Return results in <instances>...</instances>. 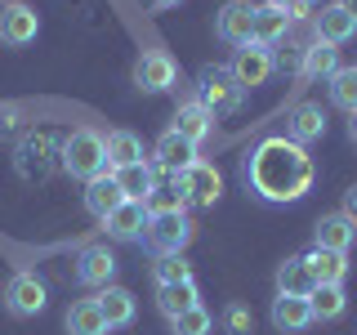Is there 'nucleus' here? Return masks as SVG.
<instances>
[{
    "label": "nucleus",
    "instance_id": "obj_1",
    "mask_svg": "<svg viewBox=\"0 0 357 335\" xmlns=\"http://www.w3.org/2000/svg\"><path fill=\"white\" fill-rule=\"evenodd\" d=\"M241 174H245V188L259 201H273V206L308 197L312 179H317L312 156L304 152V143H295V139H264L259 148L245 156Z\"/></svg>",
    "mask_w": 357,
    "mask_h": 335
},
{
    "label": "nucleus",
    "instance_id": "obj_2",
    "mask_svg": "<svg viewBox=\"0 0 357 335\" xmlns=\"http://www.w3.org/2000/svg\"><path fill=\"white\" fill-rule=\"evenodd\" d=\"M63 170L72 174V179H98V174H107L112 165H107V139L98 130H72L67 134V143H63Z\"/></svg>",
    "mask_w": 357,
    "mask_h": 335
},
{
    "label": "nucleus",
    "instance_id": "obj_3",
    "mask_svg": "<svg viewBox=\"0 0 357 335\" xmlns=\"http://www.w3.org/2000/svg\"><path fill=\"white\" fill-rule=\"evenodd\" d=\"M197 103H206L215 117H232L245 103V89L228 67H201L197 72Z\"/></svg>",
    "mask_w": 357,
    "mask_h": 335
},
{
    "label": "nucleus",
    "instance_id": "obj_4",
    "mask_svg": "<svg viewBox=\"0 0 357 335\" xmlns=\"http://www.w3.org/2000/svg\"><path fill=\"white\" fill-rule=\"evenodd\" d=\"M197 223L178 210V215H152L148 228H143V246H148L152 255H183V246L192 241Z\"/></svg>",
    "mask_w": 357,
    "mask_h": 335
},
{
    "label": "nucleus",
    "instance_id": "obj_5",
    "mask_svg": "<svg viewBox=\"0 0 357 335\" xmlns=\"http://www.w3.org/2000/svg\"><path fill=\"white\" fill-rule=\"evenodd\" d=\"M215 36L223 45H232V50L255 45V5H245V0H228V5L215 14Z\"/></svg>",
    "mask_w": 357,
    "mask_h": 335
},
{
    "label": "nucleus",
    "instance_id": "obj_6",
    "mask_svg": "<svg viewBox=\"0 0 357 335\" xmlns=\"http://www.w3.org/2000/svg\"><path fill=\"white\" fill-rule=\"evenodd\" d=\"M170 184L178 188V193H188V201H197V206H215V201L223 197V179H219L215 165H206V161L188 165V170H174Z\"/></svg>",
    "mask_w": 357,
    "mask_h": 335
},
{
    "label": "nucleus",
    "instance_id": "obj_7",
    "mask_svg": "<svg viewBox=\"0 0 357 335\" xmlns=\"http://www.w3.org/2000/svg\"><path fill=\"white\" fill-rule=\"evenodd\" d=\"M45 304H50V290H45V282L36 273H14L5 286V308L14 313V318H36V313H45Z\"/></svg>",
    "mask_w": 357,
    "mask_h": 335
},
{
    "label": "nucleus",
    "instance_id": "obj_8",
    "mask_svg": "<svg viewBox=\"0 0 357 335\" xmlns=\"http://www.w3.org/2000/svg\"><path fill=\"white\" fill-rule=\"evenodd\" d=\"M228 72L237 76V85H241V89L264 85L268 76H273V50H268V45H245V50L232 54Z\"/></svg>",
    "mask_w": 357,
    "mask_h": 335
},
{
    "label": "nucleus",
    "instance_id": "obj_9",
    "mask_svg": "<svg viewBox=\"0 0 357 335\" xmlns=\"http://www.w3.org/2000/svg\"><path fill=\"white\" fill-rule=\"evenodd\" d=\"M174 76H178V67H174L170 54H161V50H148L134 63V85L148 89V94H165V89L174 85Z\"/></svg>",
    "mask_w": 357,
    "mask_h": 335
},
{
    "label": "nucleus",
    "instance_id": "obj_10",
    "mask_svg": "<svg viewBox=\"0 0 357 335\" xmlns=\"http://www.w3.org/2000/svg\"><path fill=\"white\" fill-rule=\"evenodd\" d=\"M148 206L143 201H121L116 210L103 219L107 223V237L112 241H143V228H148Z\"/></svg>",
    "mask_w": 357,
    "mask_h": 335
},
{
    "label": "nucleus",
    "instance_id": "obj_11",
    "mask_svg": "<svg viewBox=\"0 0 357 335\" xmlns=\"http://www.w3.org/2000/svg\"><path fill=\"white\" fill-rule=\"evenodd\" d=\"M116 277V255L107 246H85L81 260H76V282L81 286H112Z\"/></svg>",
    "mask_w": 357,
    "mask_h": 335
},
{
    "label": "nucleus",
    "instance_id": "obj_12",
    "mask_svg": "<svg viewBox=\"0 0 357 335\" xmlns=\"http://www.w3.org/2000/svg\"><path fill=\"white\" fill-rule=\"evenodd\" d=\"M308 273L317 286H344V277H349V251H321V246H312L304 255Z\"/></svg>",
    "mask_w": 357,
    "mask_h": 335
},
{
    "label": "nucleus",
    "instance_id": "obj_13",
    "mask_svg": "<svg viewBox=\"0 0 357 335\" xmlns=\"http://www.w3.org/2000/svg\"><path fill=\"white\" fill-rule=\"evenodd\" d=\"M312 322H317V318H312L308 295H277V299H273V327H277V331L295 335V331H308Z\"/></svg>",
    "mask_w": 357,
    "mask_h": 335
},
{
    "label": "nucleus",
    "instance_id": "obj_14",
    "mask_svg": "<svg viewBox=\"0 0 357 335\" xmlns=\"http://www.w3.org/2000/svg\"><path fill=\"white\" fill-rule=\"evenodd\" d=\"M40 31V18L31 5H9L5 14H0V40L5 45H31Z\"/></svg>",
    "mask_w": 357,
    "mask_h": 335
},
{
    "label": "nucleus",
    "instance_id": "obj_15",
    "mask_svg": "<svg viewBox=\"0 0 357 335\" xmlns=\"http://www.w3.org/2000/svg\"><path fill=\"white\" fill-rule=\"evenodd\" d=\"M121 201H126V193H121V184H116V174H112V170L85 184V210H89L94 219H107L112 210L121 206Z\"/></svg>",
    "mask_w": 357,
    "mask_h": 335
},
{
    "label": "nucleus",
    "instance_id": "obj_16",
    "mask_svg": "<svg viewBox=\"0 0 357 335\" xmlns=\"http://www.w3.org/2000/svg\"><path fill=\"white\" fill-rule=\"evenodd\" d=\"M357 237V223L344 215H321L317 219V228H312V246H321V251H349Z\"/></svg>",
    "mask_w": 357,
    "mask_h": 335
},
{
    "label": "nucleus",
    "instance_id": "obj_17",
    "mask_svg": "<svg viewBox=\"0 0 357 335\" xmlns=\"http://www.w3.org/2000/svg\"><path fill=\"white\" fill-rule=\"evenodd\" d=\"M156 161L165 165V170H188V165H197V143L183 139L178 130H165L161 139H156Z\"/></svg>",
    "mask_w": 357,
    "mask_h": 335
},
{
    "label": "nucleus",
    "instance_id": "obj_18",
    "mask_svg": "<svg viewBox=\"0 0 357 335\" xmlns=\"http://www.w3.org/2000/svg\"><path fill=\"white\" fill-rule=\"evenodd\" d=\"M321 134H326V112H321L317 103H299L295 112H290L286 139H295V143H317Z\"/></svg>",
    "mask_w": 357,
    "mask_h": 335
},
{
    "label": "nucleus",
    "instance_id": "obj_19",
    "mask_svg": "<svg viewBox=\"0 0 357 335\" xmlns=\"http://www.w3.org/2000/svg\"><path fill=\"white\" fill-rule=\"evenodd\" d=\"M170 130H178L183 139H192V143H201L210 130H215V112H210L206 103H178V112H174V126Z\"/></svg>",
    "mask_w": 357,
    "mask_h": 335
},
{
    "label": "nucleus",
    "instance_id": "obj_20",
    "mask_svg": "<svg viewBox=\"0 0 357 335\" xmlns=\"http://www.w3.org/2000/svg\"><path fill=\"white\" fill-rule=\"evenodd\" d=\"M201 304V290L197 282H165V286H156V308L165 313V318H178V313H188V308H197Z\"/></svg>",
    "mask_w": 357,
    "mask_h": 335
},
{
    "label": "nucleus",
    "instance_id": "obj_21",
    "mask_svg": "<svg viewBox=\"0 0 357 335\" xmlns=\"http://www.w3.org/2000/svg\"><path fill=\"white\" fill-rule=\"evenodd\" d=\"M98 308H103V318H107V327L116 331V327H130L134 318H139V304H134V295L126 286H107L103 295H98Z\"/></svg>",
    "mask_w": 357,
    "mask_h": 335
},
{
    "label": "nucleus",
    "instance_id": "obj_22",
    "mask_svg": "<svg viewBox=\"0 0 357 335\" xmlns=\"http://www.w3.org/2000/svg\"><path fill=\"white\" fill-rule=\"evenodd\" d=\"M67 331L72 335H107V318L103 308H98V299H76L72 308H67Z\"/></svg>",
    "mask_w": 357,
    "mask_h": 335
},
{
    "label": "nucleus",
    "instance_id": "obj_23",
    "mask_svg": "<svg viewBox=\"0 0 357 335\" xmlns=\"http://www.w3.org/2000/svg\"><path fill=\"white\" fill-rule=\"evenodd\" d=\"M121 184V193H126V201H148V193L156 188V174L148 161H134V165H121V170H112Z\"/></svg>",
    "mask_w": 357,
    "mask_h": 335
},
{
    "label": "nucleus",
    "instance_id": "obj_24",
    "mask_svg": "<svg viewBox=\"0 0 357 335\" xmlns=\"http://www.w3.org/2000/svg\"><path fill=\"white\" fill-rule=\"evenodd\" d=\"M299 72H304L308 81H331V76L340 72V50L326 45V40L308 45V50H304V67H299Z\"/></svg>",
    "mask_w": 357,
    "mask_h": 335
},
{
    "label": "nucleus",
    "instance_id": "obj_25",
    "mask_svg": "<svg viewBox=\"0 0 357 335\" xmlns=\"http://www.w3.org/2000/svg\"><path fill=\"white\" fill-rule=\"evenodd\" d=\"M134 161H143V139L134 130H112L107 134V165L121 170V165H134Z\"/></svg>",
    "mask_w": 357,
    "mask_h": 335
},
{
    "label": "nucleus",
    "instance_id": "obj_26",
    "mask_svg": "<svg viewBox=\"0 0 357 335\" xmlns=\"http://www.w3.org/2000/svg\"><path fill=\"white\" fill-rule=\"evenodd\" d=\"M308 304H312V318L317 322H335V318H344V308H349V295H344V286H312Z\"/></svg>",
    "mask_w": 357,
    "mask_h": 335
},
{
    "label": "nucleus",
    "instance_id": "obj_27",
    "mask_svg": "<svg viewBox=\"0 0 357 335\" xmlns=\"http://www.w3.org/2000/svg\"><path fill=\"white\" fill-rule=\"evenodd\" d=\"M317 286L304 264V255H295V260H286L282 268H277V295H308V290Z\"/></svg>",
    "mask_w": 357,
    "mask_h": 335
},
{
    "label": "nucleus",
    "instance_id": "obj_28",
    "mask_svg": "<svg viewBox=\"0 0 357 335\" xmlns=\"http://www.w3.org/2000/svg\"><path fill=\"white\" fill-rule=\"evenodd\" d=\"M357 31V22L344 14L340 5H331V9H321L317 14V40H326V45H344Z\"/></svg>",
    "mask_w": 357,
    "mask_h": 335
},
{
    "label": "nucleus",
    "instance_id": "obj_29",
    "mask_svg": "<svg viewBox=\"0 0 357 335\" xmlns=\"http://www.w3.org/2000/svg\"><path fill=\"white\" fill-rule=\"evenodd\" d=\"M286 27H290V14H282V9H273V5L255 9V45H268V50H273V45L286 36Z\"/></svg>",
    "mask_w": 357,
    "mask_h": 335
},
{
    "label": "nucleus",
    "instance_id": "obj_30",
    "mask_svg": "<svg viewBox=\"0 0 357 335\" xmlns=\"http://www.w3.org/2000/svg\"><path fill=\"white\" fill-rule=\"evenodd\" d=\"M143 206H148V215H178L188 206V193H178L174 184H156Z\"/></svg>",
    "mask_w": 357,
    "mask_h": 335
},
{
    "label": "nucleus",
    "instance_id": "obj_31",
    "mask_svg": "<svg viewBox=\"0 0 357 335\" xmlns=\"http://www.w3.org/2000/svg\"><path fill=\"white\" fill-rule=\"evenodd\" d=\"M331 103L344 112H357V67H340L331 76Z\"/></svg>",
    "mask_w": 357,
    "mask_h": 335
},
{
    "label": "nucleus",
    "instance_id": "obj_32",
    "mask_svg": "<svg viewBox=\"0 0 357 335\" xmlns=\"http://www.w3.org/2000/svg\"><path fill=\"white\" fill-rule=\"evenodd\" d=\"M152 277H156V286H165V282H192V264H188L183 255H156Z\"/></svg>",
    "mask_w": 357,
    "mask_h": 335
},
{
    "label": "nucleus",
    "instance_id": "obj_33",
    "mask_svg": "<svg viewBox=\"0 0 357 335\" xmlns=\"http://www.w3.org/2000/svg\"><path fill=\"white\" fill-rule=\"evenodd\" d=\"M170 327H174V335H210V331H215V318H210V313L197 304V308L178 313V318L170 322Z\"/></svg>",
    "mask_w": 357,
    "mask_h": 335
},
{
    "label": "nucleus",
    "instance_id": "obj_34",
    "mask_svg": "<svg viewBox=\"0 0 357 335\" xmlns=\"http://www.w3.org/2000/svg\"><path fill=\"white\" fill-rule=\"evenodd\" d=\"M273 67H282V72H295V67H304V50H299V45H277Z\"/></svg>",
    "mask_w": 357,
    "mask_h": 335
},
{
    "label": "nucleus",
    "instance_id": "obj_35",
    "mask_svg": "<svg viewBox=\"0 0 357 335\" xmlns=\"http://www.w3.org/2000/svg\"><path fill=\"white\" fill-rule=\"evenodd\" d=\"M223 327H228V335H250V313H245L241 304H228V313H223Z\"/></svg>",
    "mask_w": 357,
    "mask_h": 335
},
{
    "label": "nucleus",
    "instance_id": "obj_36",
    "mask_svg": "<svg viewBox=\"0 0 357 335\" xmlns=\"http://www.w3.org/2000/svg\"><path fill=\"white\" fill-rule=\"evenodd\" d=\"M268 5H273V9H282V14H290V18H295V14H304V9H308V0H268Z\"/></svg>",
    "mask_w": 357,
    "mask_h": 335
},
{
    "label": "nucleus",
    "instance_id": "obj_37",
    "mask_svg": "<svg viewBox=\"0 0 357 335\" xmlns=\"http://www.w3.org/2000/svg\"><path fill=\"white\" fill-rule=\"evenodd\" d=\"M344 215H349V219L357 223V184L349 188V193H344Z\"/></svg>",
    "mask_w": 357,
    "mask_h": 335
},
{
    "label": "nucleus",
    "instance_id": "obj_38",
    "mask_svg": "<svg viewBox=\"0 0 357 335\" xmlns=\"http://www.w3.org/2000/svg\"><path fill=\"white\" fill-rule=\"evenodd\" d=\"M340 9H344V14H349V18L357 22V0H340Z\"/></svg>",
    "mask_w": 357,
    "mask_h": 335
},
{
    "label": "nucleus",
    "instance_id": "obj_39",
    "mask_svg": "<svg viewBox=\"0 0 357 335\" xmlns=\"http://www.w3.org/2000/svg\"><path fill=\"white\" fill-rule=\"evenodd\" d=\"M349 139L357 143V112H349Z\"/></svg>",
    "mask_w": 357,
    "mask_h": 335
},
{
    "label": "nucleus",
    "instance_id": "obj_40",
    "mask_svg": "<svg viewBox=\"0 0 357 335\" xmlns=\"http://www.w3.org/2000/svg\"><path fill=\"white\" fill-rule=\"evenodd\" d=\"M152 9H170V5H178V0H148Z\"/></svg>",
    "mask_w": 357,
    "mask_h": 335
}]
</instances>
